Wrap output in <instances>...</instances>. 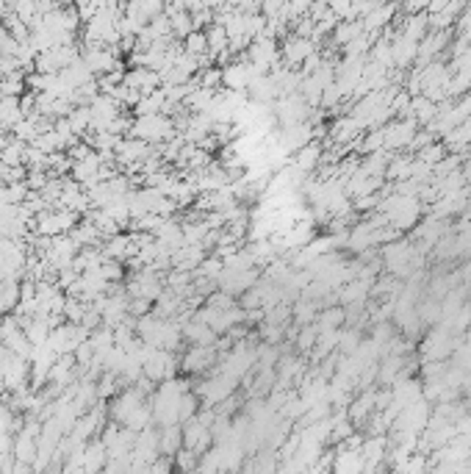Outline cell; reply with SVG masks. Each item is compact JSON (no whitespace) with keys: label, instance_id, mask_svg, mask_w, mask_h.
Segmentation results:
<instances>
[{"label":"cell","instance_id":"obj_2","mask_svg":"<svg viewBox=\"0 0 471 474\" xmlns=\"http://www.w3.org/2000/svg\"><path fill=\"white\" fill-rule=\"evenodd\" d=\"M158 449H161V455H169V457H175L183 449V424L180 421L158 427Z\"/></svg>","mask_w":471,"mask_h":474},{"label":"cell","instance_id":"obj_3","mask_svg":"<svg viewBox=\"0 0 471 474\" xmlns=\"http://www.w3.org/2000/svg\"><path fill=\"white\" fill-rule=\"evenodd\" d=\"M67 122L70 128L75 131V136H86L92 131V108L89 106H75L70 114H67Z\"/></svg>","mask_w":471,"mask_h":474},{"label":"cell","instance_id":"obj_1","mask_svg":"<svg viewBox=\"0 0 471 474\" xmlns=\"http://www.w3.org/2000/svg\"><path fill=\"white\" fill-rule=\"evenodd\" d=\"M216 358H219L216 355V344H211V347L189 344L180 352V375H211Z\"/></svg>","mask_w":471,"mask_h":474},{"label":"cell","instance_id":"obj_4","mask_svg":"<svg viewBox=\"0 0 471 474\" xmlns=\"http://www.w3.org/2000/svg\"><path fill=\"white\" fill-rule=\"evenodd\" d=\"M183 50H186V53H194V56H208V39H205V31L194 28L189 37H183Z\"/></svg>","mask_w":471,"mask_h":474}]
</instances>
